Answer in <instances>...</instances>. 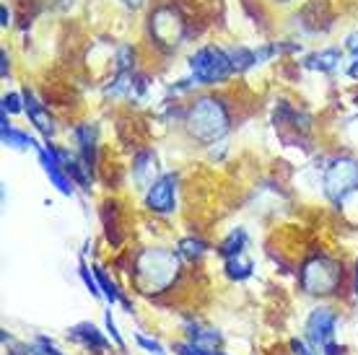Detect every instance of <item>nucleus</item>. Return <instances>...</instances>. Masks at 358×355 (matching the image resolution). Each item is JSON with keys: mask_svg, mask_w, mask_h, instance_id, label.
<instances>
[{"mask_svg": "<svg viewBox=\"0 0 358 355\" xmlns=\"http://www.w3.org/2000/svg\"><path fill=\"white\" fill-rule=\"evenodd\" d=\"M179 275V257L166 249H143L135 259V285L141 294H162Z\"/></svg>", "mask_w": 358, "mask_h": 355, "instance_id": "1", "label": "nucleus"}, {"mask_svg": "<svg viewBox=\"0 0 358 355\" xmlns=\"http://www.w3.org/2000/svg\"><path fill=\"white\" fill-rule=\"evenodd\" d=\"M187 130L200 143H215L229 130V112L213 96L197 99L187 112Z\"/></svg>", "mask_w": 358, "mask_h": 355, "instance_id": "2", "label": "nucleus"}, {"mask_svg": "<svg viewBox=\"0 0 358 355\" xmlns=\"http://www.w3.org/2000/svg\"><path fill=\"white\" fill-rule=\"evenodd\" d=\"M343 280L341 265L330 257H314L309 259L301 270V285L309 296H330L338 291Z\"/></svg>", "mask_w": 358, "mask_h": 355, "instance_id": "3", "label": "nucleus"}, {"mask_svg": "<svg viewBox=\"0 0 358 355\" xmlns=\"http://www.w3.org/2000/svg\"><path fill=\"white\" fill-rule=\"evenodd\" d=\"M358 189V161L338 159L324 171V195L335 205H343Z\"/></svg>", "mask_w": 358, "mask_h": 355, "instance_id": "4", "label": "nucleus"}, {"mask_svg": "<svg viewBox=\"0 0 358 355\" xmlns=\"http://www.w3.org/2000/svg\"><path fill=\"white\" fill-rule=\"evenodd\" d=\"M231 57L215 47H203L189 57V71L197 83H215L231 73Z\"/></svg>", "mask_w": 358, "mask_h": 355, "instance_id": "5", "label": "nucleus"}, {"mask_svg": "<svg viewBox=\"0 0 358 355\" xmlns=\"http://www.w3.org/2000/svg\"><path fill=\"white\" fill-rule=\"evenodd\" d=\"M335 329H338V314L327 306H317V309L309 314V319L304 324L306 340L312 342V347L322 350L327 342H332L335 338Z\"/></svg>", "mask_w": 358, "mask_h": 355, "instance_id": "6", "label": "nucleus"}, {"mask_svg": "<svg viewBox=\"0 0 358 355\" xmlns=\"http://www.w3.org/2000/svg\"><path fill=\"white\" fill-rule=\"evenodd\" d=\"M174 195H177V177L162 174L148 189H145V208L159 215H166L174 210Z\"/></svg>", "mask_w": 358, "mask_h": 355, "instance_id": "7", "label": "nucleus"}, {"mask_svg": "<svg viewBox=\"0 0 358 355\" xmlns=\"http://www.w3.org/2000/svg\"><path fill=\"white\" fill-rule=\"evenodd\" d=\"M151 31L162 45H179V39L185 34V24L171 8H162L151 16Z\"/></svg>", "mask_w": 358, "mask_h": 355, "instance_id": "8", "label": "nucleus"}, {"mask_svg": "<svg viewBox=\"0 0 358 355\" xmlns=\"http://www.w3.org/2000/svg\"><path fill=\"white\" fill-rule=\"evenodd\" d=\"M68 340L78 342V345L91 350V353H109V350H112V342H109V340L104 338V332H99V327L91 324V321L73 324V327L68 329Z\"/></svg>", "mask_w": 358, "mask_h": 355, "instance_id": "9", "label": "nucleus"}, {"mask_svg": "<svg viewBox=\"0 0 358 355\" xmlns=\"http://www.w3.org/2000/svg\"><path fill=\"white\" fill-rule=\"evenodd\" d=\"M133 179L141 189H148V187L156 182V156L151 151L138 153L133 161Z\"/></svg>", "mask_w": 358, "mask_h": 355, "instance_id": "10", "label": "nucleus"}, {"mask_svg": "<svg viewBox=\"0 0 358 355\" xmlns=\"http://www.w3.org/2000/svg\"><path fill=\"white\" fill-rule=\"evenodd\" d=\"M73 138L78 143V151H81V161L86 169H94V161H96V130L91 124H81L73 130Z\"/></svg>", "mask_w": 358, "mask_h": 355, "instance_id": "11", "label": "nucleus"}, {"mask_svg": "<svg viewBox=\"0 0 358 355\" xmlns=\"http://www.w3.org/2000/svg\"><path fill=\"white\" fill-rule=\"evenodd\" d=\"M27 115H29V119L34 122V127L39 130V133L45 135V138H52V133H55L52 119L47 117V112L42 109V104H36V99L31 96V94H27Z\"/></svg>", "mask_w": 358, "mask_h": 355, "instance_id": "12", "label": "nucleus"}, {"mask_svg": "<svg viewBox=\"0 0 358 355\" xmlns=\"http://www.w3.org/2000/svg\"><path fill=\"white\" fill-rule=\"evenodd\" d=\"M247 231L244 229H234L224 241H221V247H218V254L224 259H234V257H242L244 254V247H247Z\"/></svg>", "mask_w": 358, "mask_h": 355, "instance_id": "13", "label": "nucleus"}, {"mask_svg": "<svg viewBox=\"0 0 358 355\" xmlns=\"http://www.w3.org/2000/svg\"><path fill=\"white\" fill-rule=\"evenodd\" d=\"M187 340L197 347H206V350H215L221 345V335L215 329H206L200 324H187Z\"/></svg>", "mask_w": 358, "mask_h": 355, "instance_id": "14", "label": "nucleus"}, {"mask_svg": "<svg viewBox=\"0 0 358 355\" xmlns=\"http://www.w3.org/2000/svg\"><path fill=\"white\" fill-rule=\"evenodd\" d=\"M94 275H96L99 280V288H101V294H104V298H107L109 303H117V301H122L127 306V301L122 298V294L117 291V283L112 280V277L107 275V270L104 267H94ZM127 311H130V306H127Z\"/></svg>", "mask_w": 358, "mask_h": 355, "instance_id": "15", "label": "nucleus"}, {"mask_svg": "<svg viewBox=\"0 0 358 355\" xmlns=\"http://www.w3.org/2000/svg\"><path fill=\"white\" fill-rule=\"evenodd\" d=\"M3 143L10 145V148H31V145H36L27 133H18V130L10 127L8 119H6V112H3Z\"/></svg>", "mask_w": 358, "mask_h": 355, "instance_id": "16", "label": "nucleus"}, {"mask_svg": "<svg viewBox=\"0 0 358 355\" xmlns=\"http://www.w3.org/2000/svg\"><path fill=\"white\" fill-rule=\"evenodd\" d=\"M338 62H341V55L335 52V50H327V52L312 55V57L306 60V65H309V68H314V71L330 73V71H335V68H338Z\"/></svg>", "mask_w": 358, "mask_h": 355, "instance_id": "17", "label": "nucleus"}, {"mask_svg": "<svg viewBox=\"0 0 358 355\" xmlns=\"http://www.w3.org/2000/svg\"><path fill=\"white\" fill-rule=\"evenodd\" d=\"M252 265L250 259H242V257H234V259H226V275L231 277V280H247L252 275Z\"/></svg>", "mask_w": 358, "mask_h": 355, "instance_id": "18", "label": "nucleus"}, {"mask_svg": "<svg viewBox=\"0 0 358 355\" xmlns=\"http://www.w3.org/2000/svg\"><path fill=\"white\" fill-rule=\"evenodd\" d=\"M229 57H231V65L236 68V71H247L250 65H255V62H257V55L250 52V50H242V47H239V50H234Z\"/></svg>", "mask_w": 358, "mask_h": 355, "instance_id": "19", "label": "nucleus"}, {"mask_svg": "<svg viewBox=\"0 0 358 355\" xmlns=\"http://www.w3.org/2000/svg\"><path fill=\"white\" fill-rule=\"evenodd\" d=\"M208 249L206 241H200V239H185L182 244H179V252L185 254L187 259H197V257H203V252Z\"/></svg>", "mask_w": 358, "mask_h": 355, "instance_id": "20", "label": "nucleus"}, {"mask_svg": "<svg viewBox=\"0 0 358 355\" xmlns=\"http://www.w3.org/2000/svg\"><path fill=\"white\" fill-rule=\"evenodd\" d=\"M29 355H63V353H60V350H57V347H55L50 340L39 335V338H36L34 342L29 345Z\"/></svg>", "mask_w": 358, "mask_h": 355, "instance_id": "21", "label": "nucleus"}, {"mask_svg": "<svg viewBox=\"0 0 358 355\" xmlns=\"http://www.w3.org/2000/svg\"><path fill=\"white\" fill-rule=\"evenodd\" d=\"M135 342L143 347L145 353H151V355H166V350H164L162 342H159V340H153V338H148V335H143V332H138V335H135Z\"/></svg>", "mask_w": 358, "mask_h": 355, "instance_id": "22", "label": "nucleus"}, {"mask_svg": "<svg viewBox=\"0 0 358 355\" xmlns=\"http://www.w3.org/2000/svg\"><path fill=\"white\" fill-rule=\"evenodd\" d=\"M78 275H81L83 285H86V288H89V294L94 296V298H99V296H104V294H101V288H99V280H96V275H91V273H89V267H86V265H81V267H78Z\"/></svg>", "mask_w": 358, "mask_h": 355, "instance_id": "23", "label": "nucleus"}, {"mask_svg": "<svg viewBox=\"0 0 358 355\" xmlns=\"http://www.w3.org/2000/svg\"><path fill=\"white\" fill-rule=\"evenodd\" d=\"M104 327H107V335L112 338V342H115L120 350H125V340H122V335L117 332V324H115V317H112V311H104Z\"/></svg>", "mask_w": 358, "mask_h": 355, "instance_id": "24", "label": "nucleus"}, {"mask_svg": "<svg viewBox=\"0 0 358 355\" xmlns=\"http://www.w3.org/2000/svg\"><path fill=\"white\" fill-rule=\"evenodd\" d=\"M291 353L294 355H320V353H314V347H309L304 340H299V338L291 340Z\"/></svg>", "mask_w": 358, "mask_h": 355, "instance_id": "25", "label": "nucleus"}, {"mask_svg": "<svg viewBox=\"0 0 358 355\" xmlns=\"http://www.w3.org/2000/svg\"><path fill=\"white\" fill-rule=\"evenodd\" d=\"M3 112H10V115L21 112V99H18V94H8V96L3 99Z\"/></svg>", "mask_w": 358, "mask_h": 355, "instance_id": "26", "label": "nucleus"}, {"mask_svg": "<svg viewBox=\"0 0 358 355\" xmlns=\"http://www.w3.org/2000/svg\"><path fill=\"white\" fill-rule=\"evenodd\" d=\"M324 355H345V347H338L335 342H327V345L322 347Z\"/></svg>", "mask_w": 358, "mask_h": 355, "instance_id": "27", "label": "nucleus"}, {"mask_svg": "<svg viewBox=\"0 0 358 355\" xmlns=\"http://www.w3.org/2000/svg\"><path fill=\"white\" fill-rule=\"evenodd\" d=\"M348 50L353 55H358V34H350L348 36Z\"/></svg>", "mask_w": 358, "mask_h": 355, "instance_id": "28", "label": "nucleus"}, {"mask_svg": "<svg viewBox=\"0 0 358 355\" xmlns=\"http://www.w3.org/2000/svg\"><path fill=\"white\" fill-rule=\"evenodd\" d=\"M125 6H130V8H138V6H143V0H122Z\"/></svg>", "mask_w": 358, "mask_h": 355, "instance_id": "29", "label": "nucleus"}, {"mask_svg": "<svg viewBox=\"0 0 358 355\" xmlns=\"http://www.w3.org/2000/svg\"><path fill=\"white\" fill-rule=\"evenodd\" d=\"M6 62H8V55L3 52V75H6V73H8V65H6Z\"/></svg>", "mask_w": 358, "mask_h": 355, "instance_id": "30", "label": "nucleus"}, {"mask_svg": "<svg viewBox=\"0 0 358 355\" xmlns=\"http://www.w3.org/2000/svg\"><path fill=\"white\" fill-rule=\"evenodd\" d=\"M353 275H356V283H353V291H356V296H358V259H356V273H353Z\"/></svg>", "mask_w": 358, "mask_h": 355, "instance_id": "31", "label": "nucleus"}, {"mask_svg": "<svg viewBox=\"0 0 358 355\" xmlns=\"http://www.w3.org/2000/svg\"><path fill=\"white\" fill-rule=\"evenodd\" d=\"M215 355H226V353H215Z\"/></svg>", "mask_w": 358, "mask_h": 355, "instance_id": "32", "label": "nucleus"}]
</instances>
